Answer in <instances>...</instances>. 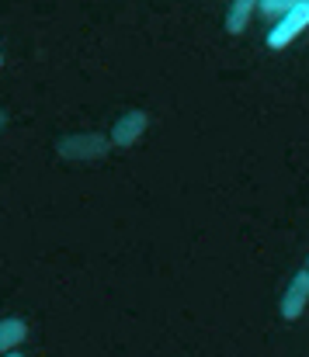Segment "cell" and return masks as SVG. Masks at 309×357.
<instances>
[{"mask_svg": "<svg viewBox=\"0 0 309 357\" xmlns=\"http://www.w3.org/2000/svg\"><path fill=\"white\" fill-rule=\"evenodd\" d=\"M108 139L104 135H94V132H77V135H66L56 142V153L63 160H73V163H91V160H104L108 153Z\"/></svg>", "mask_w": 309, "mask_h": 357, "instance_id": "obj_1", "label": "cell"}, {"mask_svg": "<svg viewBox=\"0 0 309 357\" xmlns=\"http://www.w3.org/2000/svg\"><path fill=\"white\" fill-rule=\"evenodd\" d=\"M306 28H309V0H296L292 10H289L278 24H271V31H268V49H289Z\"/></svg>", "mask_w": 309, "mask_h": 357, "instance_id": "obj_2", "label": "cell"}, {"mask_svg": "<svg viewBox=\"0 0 309 357\" xmlns=\"http://www.w3.org/2000/svg\"><path fill=\"white\" fill-rule=\"evenodd\" d=\"M146 128H150V115H146V112H139V108H132V112H125L122 119L111 125V135H108V142L125 149V146L139 142Z\"/></svg>", "mask_w": 309, "mask_h": 357, "instance_id": "obj_3", "label": "cell"}, {"mask_svg": "<svg viewBox=\"0 0 309 357\" xmlns=\"http://www.w3.org/2000/svg\"><path fill=\"white\" fill-rule=\"evenodd\" d=\"M306 305H309V271H296V278L289 281V288H285L278 309H282V316H285L289 323H296V319H303Z\"/></svg>", "mask_w": 309, "mask_h": 357, "instance_id": "obj_4", "label": "cell"}, {"mask_svg": "<svg viewBox=\"0 0 309 357\" xmlns=\"http://www.w3.org/2000/svg\"><path fill=\"white\" fill-rule=\"evenodd\" d=\"M24 340H28V323H24V319H17V316L0 319V357L14 354Z\"/></svg>", "mask_w": 309, "mask_h": 357, "instance_id": "obj_5", "label": "cell"}, {"mask_svg": "<svg viewBox=\"0 0 309 357\" xmlns=\"http://www.w3.org/2000/svg\"><path fill=\"white\" fill-rule=\"evenodd\" d=\"M254 10H257V3H254V0H236V3L226 10V31H229V35L247 31V24H250Z\"/></svg>", "mask_w": 309, "mask_h": 357, "instance_id": "obj_6", "label": "cell"}, {"mask_svg": "<svg viewBox=\"0 0 309 357\" xmlns=\"http://www.w3.org/2000/svg\"><path fill=\"white\" fill-rule=\"evenodd\" d=\"M292 3H296V0H292ZM292 3H289V0H261V3H257V10H261L268 21H275V24H278V21L292 10Z\"/></svg>", "mask_w": 309, "mask_h": 357, "instance_id": "obj_7", "label": "cell"}, {"mask_svg": "<svg viewBox=\"0 0 309 357\" xmlns=\"http://www.w3.org/2000/svg\"><path fill=\"white\" fill-rule=\"evenodd\" d=\"M3 125H7V115H3V112H0V128H3Z\"/></svg>", "mask_w": 309, "mask_h": 357, "instance_id": "obj_8", "label": "cell"}, {"mask_svg": "<svg viewBox=\"0 0 309 357\" xmlns=\"http://www.w3.org/2000/svg\"><path fill=\"white\" fill-rule=\"evenodd\" d=\"M3 357H24V354H17V351H14V354H3Z\"/></svg>", "mask_w": 309, "mask_h": 357, "instance_id": "obj_9", "label": "cell"}, {"mask_svg": "<svg viewBox=\"0 0 309 357\" xmlns=\"http://www.w3.org/2000/svg\"><path fill=\"white\" fill-rule=\"evenodd\" d=\"M0 66H3V56H0Z\"/></svg>", "mask_w": 309, "mask_h": 357, "instance_id": "obj_10", "label": "cell"}, {"mask_svg": "<svg viewBox=\"0 0 309 357\" xmlns=\"http://www.w3.org/2000/svg\"><path fill=\"white\" fill-rule=\"evenodd\" d=\"M306 271H309V260H306Z\"/></svg>", "mask_w": 309, "mask_h": 357, "instance_id": "obj_11", "label": "cell"}]
</instances>
